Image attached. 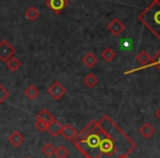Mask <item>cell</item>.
<instances>
[{"mask_svg": "<svg viewBox=\"0 0 160 158\" xmlns=\"http://www.w3.org/2000/svg\"><path fill=\"white\" fill-rule=\"evenodd\" d=\"M71 142L86 158H121L137 147L109 115L91 120Z\"/></svg>", "mask_w": 160, "mask_h": 158, "instance_id": "cell-1", "label": "cell"}, {"mask_svg": "<svg viewBox=\"0 0 160 158\" xmlns=\"http://www.w3.org/2000/svg\"><path fill=\"white\" fill-rule=\"evenodd\" d=\"M139 21L158 38L160 36V0L152 3L138 16Z\"/></svg>", "mask_w": 160, "mask_h": 158, "instance_id": "cell-2", "label": "cell"}, {"mask_svg": "<svg viewBox=\"0 0 160 158\" xmlns=\"http://www.w3.org/2000/svg\"><path fill=\"white\" fill-rule=\"evenodd\" d=\"M16 53V48L8 42L7 40H2L0 42V60L1 62H7L11 57H13Z\"/></svg>", "mask_w": 160, "mask_h": 158, "instance_id": "cell-3", "label": "cell"}, {"mask_svg": "<svg viewBox=\"0 0 160 158\" xmlns=\"http://www.w3.org/2000/svg\"><path fill=\"white\" fill-rule=\"evenodd\" d=\"M66 91H67L66 88H65L64 86L59 83V81H55V83H54L53 85L48 88V90H47V92H48L49 96H51L52 98L56 101L60 100V99L65 96Z\"/></svg>", "mask_w": 160, "mask_h": 158, "instance_id": "cell-4", "label": "cell"}, {"mask_svg": "<svg viewBox=\"0 0 160 158\" xmlns=\"http://www.w3.org/2000/svg\"><path fill=\"white\" fill-rule=\"evenodd\" d=\"M69 5L68 0H46V6L56 14H59Z\"/></svg>", "mask_w": 160, "mask_h": 158, "instance_id": "cell-5", "label": "cell"}, {"mask_svg": "<svg viewBox=\"0 0 160 158\" xmlns=\"http://www.w3.org/2000/svg\"><path fill=\"white\" fill-rule=\"evenodd\" d=\"M124 29H125L124 23H123L121 20H118V18L113 19V20L108 24V30L115 36L120 35V34L124 31Z\"/></svg>", "mask_w": 160, "mask_h": 158, "instance_id": "cell-6", "label": "cell"}, {"mask_svg": "<svg viewBox=\"0 0 160 158\" xmlns=\"http://www.w3.org/2000/svg\"><path fill=\"white\" fill-rule=\"evenodd\" d=\"M60 135H62L65 140H72L78 136V132L71 124H66V125H62V133H60Z\"/></svg>", "mask_w": 160, "mask_h": 158, "instance_id": "cell-7", "label": "cell"}, {"mask_svg": "<svg viewBox=\"0 0 160 158\" xmlns=\"http://www.w3.org/2000/svg\"><path fill=\"white\" fill-rule=\"evenodd\" d=\"M62 123H60L59 121L56 120V119H54L52 122L48 123L47 132H48V133L51 134L52 136L56 137V136L60 135V133H62Z\"/></svg>", "mask_w": 160, "mask_h": 158, "instance_id": "cell-8", "label": "cell"}, {"mask_svg": "<svg viewBox=\"0 0 160 158\" xmlns=\"http://www.w3.org/2000/svg\"><path fill=\"white\" fill-rule=\"evenodd\" d=\"M8 140H9L10 144H11L12 146L19 147V146H21L23 143H24L25 138L19 131H14V132H12V133L10 134V136L8 137Z\"/></svg>", "mask_w": 160, "mask_h": 158, "instance_id": "cell-9", "label": "cell"}, {"mask_svg": "<svg viewBox=\"0 0 160 158\" xmlns=\"http://www.w3.org/2000/svg\"><path fill=\"white\" fill-rule=\"evenodd\" d=\"M136 59L137 62L142 65V67L146 68V67H149V64L151 62V57L149 56V54L147 53L146 51H142L138 53V55L136 56Z\"/></svg>", "mask_w": 160, "mask_h": 158, "instance_id": "cell-10", "label": "cell"}, {"mask_svg": "<svg viewBox=\"0 0 160 158\" xmlns=\"http://www.w3.org/2000/svg\"><path fill=\"white\" fill-rule=\"evenodd\" d=\"M139 133L142 136H144L145 138H150L151 136L155 134V127L150 124V123H144L140 126Z\"/></svg>", "mask_w": 160, "mask_h": 158, "instance_id": "cell-11", "label": "cell"}, {"mask_svg": "<svg viewBox=\"0 0 160 158\" xmlns=\"http://www.w3.org/2000/svg\"><path fill=\"white\" fill-rule=\"evenodd\" d=\"M23 94H24V96L27 97L29 100L33 101L38 97L40 91H38V89L34 85H30L28 88H25V90L23 91Z\"/></svg>", "mask_w": 160, "mask_h": 158, "instance_id": "cell-12", "label": "cell"}, {"mask_svg": "<svg viewBox=\"0 0 160 158\" xmlns=\"http://www.w3.org/2000/svg\"><path fill=\"white\" fill-rule=\"evenodd\" d=\"M82 62H83V64H85L87 67H89V68H92V67L96 66L97 63H98V58H97V56L94 55L93 53L89 52V53H87L82 57Z\"/></svg>", "mask_w": 160, "mask_h": 158, "instance_id": "cell-13", "label": "cell"}, {"mask_svg": "<svg viewBox=\"0 0 160 158\" xmlns=\"http://www.w3.org/2000/svg\"><path fill=\"white\" fill-rule=\"evenodd\" d=\"M54 116L51 112L48 111L47 109H43L38 112V114H36V120H41V121H44V122H52L54 120Z\"/></svg>", "mask_w": 160, "mask_h": 158, "instance_id": "cell-14", "label": "cell"}, {"mask_svg": "<svg viewBox=\"0 0 160 158\" xmlns=\"http://www.w3.org/2000/svg\"><path fill=\"white\" fill-rule=\"evenodd\" d=\"M6 66H7V68L9 69V70L17 71L21 67V62L19 58L13 56V57H11L10 59H8L7 62H6Z\"/></svg>", "mask_w": 160, "mask_h": 158, "instance_id": "cell-15", "label": "cell"}, {"mask_svg": "<svg viewBox=\"0 0 160 158\" xmlns=\"http://www.w3.org/2000/svg\"><path fill=\"white\" fill-rule=\"evenodd\" d=\"M24 16H25V18H27L28 20L34 21V20H36V19L38 18V16H40V11H38L35 7H30V8H28V9L25 10Z\"/></svg>", "mask_w": 160, "mask_h": 158, "instance_id": "cell-16", "label": "cell"}, {"mask_svg": "<svg viewBox=\"0 0 160 158\" xmlns=\"http://www.w3.org/2000/svg\"><path fill=\"white\" fill-rule=\"evenodd\" d=\"M83 83H85L89 88H93V87H96V86L98 85L99 79H98V77H97L96 75H93L92 73H90L85 77V79H83Z\"/></svg>", "mask_w": 160, "mask_h": 158, "instance_id": "cell-17", "label": "cell"}, {"mask_svg": "<svg viewBox=\"0 0 160 158\" xmlns=\"http://www.w3.org/2000/svg\"><path fill=\"white\" fill-rule=\"evenodd\" d=\"M101 55H102V58L105 60V62L110 63V62H112L114 58H115L116 53L111 48V47H107V48L103 49V52H102V54H101Z\"/></svg>", "mask_w": 160, "mask_h": 158, "instance_id": "cell-18", "label": "cell"}, {"mask_svg": "<svg viewBox=\"0 0 160 158\" xmlns=\"http://www.w3.org/2000/svg\"><path fill=\"white\" fill-rule=\"evenodd\" d=\"M55 147L53 146V144H51V143H45L44 145L42 146V153L44 154L46 157H51L52 155H54L55 154Z\"/></svg>", "mask_w": 160, "mask_h": 158, "instance_id": "cell-19", "label": "cell"}, {"mask_svg": "<svg viewBox=\"0 0 160 158\" xmlns=\"http://www.w3.org/2000/svg\"><path fill=\"white\" fill-rule=\"evenodd\" d=\"M55 156L56 158H67L69 156V151L64 145H59L55 149Z\"/></svg>", "mask_w": 160, "mask_h": 158, "instance_id": "cell-20", "label": "cell"}, {"mask_svg": "<svg viewBox=\"0 0 160 158\" xmlns=\"http://www.w3.org/2000/svg\"><path fill=\"white\" fill-rule=\"evenodd\" d=\"M9 96H10L9 91H8V90L6 89L1 84H0V105L2 104V103L5 102L8 98H9Z\"/></svg>", "mask_w": 160, "mask_h": 158, "instance_id": "cell-21", "label": "cell"}, {"mask_svg": "<svg viewBox=\"0 0 160 158\" xmlns=\"http://www.w3.org/2000/svg\"><path fill=\"white\" fill-rule=\"evenodd\" d=\"M150 66H155L158 68V70H160V51L156 54L153 57H151V62L149 64V67Z\"/></svg>", "mask_w": 160, "mask_h": 158, "instance_id": "cell-22", "label": "cell"}, {"mask_svg": "<svg viewBox=\"0 0 160 158\" xmlns=\"http://www.w3.org/2000/svg\"><path fill=\"white\" fill-rule=\"evenodd\" d=\"M35 127L40 132H45V131H47V127H48V123L44 122V121H41V120H36L35 121Z\"/></svg>", "mask_w": 160, "mask_h": 158, "instance_id": "cell-23", "label": "cell"}, {"mask_svg": "<svg viewBox=\"0 0 160 158\" xmlns=\"http://www.w3.org/2000/svg\"><path fill=\"white\" fill-rule=\"evenodd\" d=\"M156 116H157V118H158V119H159V120H160V108H159V109L157 110V111H156Z\"/></svg>", "mask_w": 160, "mask_h": 158, "instance_id": "cell-24", "label": "cell"}, {"mask_svg": "<svg viewBox=\"0 0 160 158\" xmlns=\"http://www.w3.org/2000/svg\"><path fill=\"white\" fill-rule=\"evenodd\" d=\"M121 158H127V156H122Z\"/></svg>", "mask_w": 160, "mask_h": 158, "instance_id": "cell-25", "label": "cell"}, {"mask_svg": "<svg viewBox=\"0 0 160 158\" xmlns=\"http://www.w3.org/2000/svg\"><path fill=\"white\" fill-rule=\"evenodd\" d=\"M25 158H31V157H29V156H27V157H25Z\"/></svg>", "mask_w": 160, "mask_h": 158, "instance_id": "cell-26", "label": "cell"}]
</instances>
